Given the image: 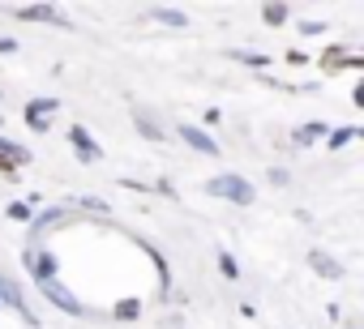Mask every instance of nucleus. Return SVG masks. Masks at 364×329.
<instances>
[{
    "label": "nucleus",
    "mask_w": 364,
    "mask_h": 329,
    "mask_svg": "<svg viewBox=\"0 0 364 329\" xmlns=\"http://www.w3.org/2000/svg\"><path fill=\"white\" fill-rule=\"evenodd\" d=\"M206 193H210V197H223V201H236V206H249V201H253V189H249L240 176H219V180L206 184Z\"/></svg>",
    "instance_id": "obj_1"
},
{
    "label": "nucleus",
    "mask_w": 364,
    "mask_h": 329,
    "mask_svg": "<svg viewBox=\"0 0 364 329\" xmlns=\"http://www.w3.org/2000/svg\"><path fill=\"white\" fill-rule=\"evenodd\" d=\"M39 286H43V295H48V299H52L56 308H65V312H73V316L82 312V303H77V295H73L69 286H60L56 278H48V282H39Z\"/></svg>",
    "instance_id": "obj_2"
},
{
    "label": "nucleus",
    "mask_w": 364,
    "mask_h": 329,
    "mask_svg": "<svg viewBox=\"0 0 364 329\" xmlns=\"http://www.w3.org/2000/svg\"><path fill=\"white\" fill-rule=\"evenodd\" d=\"M180 137H185L189 145H198L202 154H219V145H215V141H210V137H206L202 128H189V124H185V128H180Z\"/></svg>",
    "instance_id": "obj_3"
},
{
    "label": "nucleus",
    "mask_w": 364,
    "mask_h": 329,
    "mask_svg": "<svg viewBox=\"0 0 364 329\" xmlns=\"http://www.w3.org/2000/svg\"><path fill=\"white\" fill-rule=\"evenodd\" d=\"M48 116H56V103H52V99H39V103H31V111H26V120H31L35 128H43Z\"/></svg>",
    "instance_id": "obj_4"
},
{
    "label": "nucleus",
    "mask_w": 364,
    "mask_h": 329,
    "mask_svg": "<svg viewBox=\"0 0 364 329\" xmlns=\"http://www.w3.org/2000/svg\"><path fill=\"white\" fill-rule=\"evenodd\" d=\"M309 261H313V269H317V274H326V278H338V274H343V269H338V261H334V257H326V252H313Z\"/></svg>",
    "instance_id": "obj_5"
},
{
    "label": "nucleus",
    "mask_w": 364,
    "mask_h": 329,
    "mask_svg": "<svg viewBox=\"0 0 364 329\" xmlns=\"http://www.w3.org/2000/svg\"><path fill=\"white\" fill-rule=\"evenodd\" d=\"M18 18H39V22H56L60 13H56L52 5H26V9H18Z\"/></svg>",
    "instance_id": "obj_6"
},
{
    "label": "nucleus",
    "mask_w": 364,
    "mask_h": 329,
    "mask_svg": "<svg viewBox=\"0 0 364 329\" xmlns=\"http://www.w3.org/2000/svg\"><path fill=\"white\" fill-rule=\"evenodd\" d=\"M31 265H35V278H39V282L56 278V257H31Z\"/></svg>",
    "instance_id": "obj_7"
},
{
    "label": "nucleus",
    "mask_w": 364,
    "mask_h": 329,
    "mask_svg": "<svg viewBox=\"0 0 364 329\" xmlns=\"http://www.w3.org/2000/svg\"><path fill=\"white\" fill-rule=\"evenodd\" d=\"M73 145H77V154H86V158H99V145L86 137V128H73Z\"/></svg>",
    "instance_id": "obj_8"
},
{
    "label": "nucleus",
    "mask_w": 364,
    "mask_h": 329,
    "mask_svg": "<svg viewBox=\"0 0 364 329\" xmlns=\"http://www.w3.org/2000/svg\"><path fill=\"white\" fill-rule=\"evenodd\" d=\"M266 22H270V26L287 22V5H266Z\"/></svg>",
    "instance_id": "obj_9"
},
{
    "label": "nucleus",
    "mask_w": 364,
    "mask_h": 329,
    "mask_svg": "<svg viewBox=\"0 0 364 329\" xmlns=\"http://www.w3.org/2000/svg\"><path fill=\"white\" fill-rule=\"evenodd\" d=\"M0 295H5V299H9L14 308H22V312H26V303H22V295H18V291H14V286L5 282V278H0Z\"/></svg>",
    "instance_id": "obj_10"
},
{
    "label": "nucleus",
    "mask_w": 364,
    "mask_h": 329,
    "mask_svg": "<svg viewBox=\"0 0 364 329\" xmlns=\"http://www.w3.org/2000/svg\"><path fill=\"white\" fill-rule=\"evenodd\" d=\"M18 167V158H9V154H0V176H9Z\"/></svg>",
    "instance_id": "obj_11"
},
{
    "label": "nucleus",
    "mask_w": 364,
    "mask_h": 329,
    "mask_svg": "<svg viewBox=\"0 0 364 329\" xmlns=\"http://www.w3.org/2000/svg\"><path fill=\"white\" fill-rule=\"evenodd\" d=\"M159 18H163V22H171V26H180V22H185L180 13H171V9H159Z\"/></svg>",
    "instance_id": "obj_12"
},
{
    "label": "nucleus",
    "mask_w": 364,
    "mask_h": 329,
    "mask_svg": "<svg viewBox=\"0 0 364 329\" xmlns=\"http://www.w3.org/2000/svg\"><path fill=\"white\" fill-rule=\"evenodd\" d=\"M116 312H120V316H137V303H133V299H124V303H120Z\"/></svg>",
    "instance_id": "obj_13"
},
{
    "label": "nucleus",
    "mask_w": 364,
    "mask_h": 329,
    "mask_svg": "<svg viewBox=\"0 0 364 329\" xmlns=\"http://www.w3.org/2000/svg\"><path fill=\"white\" fill-rule=\"evenodd\" d=\"M355 103H360V107H364V86H360V90H355Z\"/></svg>",
    "instance_id": "obj_14"
}]
</instances>
